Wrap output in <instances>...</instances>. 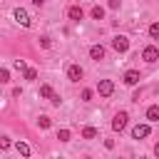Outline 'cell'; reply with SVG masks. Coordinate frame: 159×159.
Returning <instances> with one entry per match:
<instances>
[{
	"instance_id": "7c38bea8",
	"label": "cell",
	"mask_w": 159,
	"mask_h": 159,
	"mask_svg": "<svg viewBox=\"0 0 159 159\" xmlns=\"http://www.w3.org/2000/svg\"><path fill=\"white\" fill-rule=\"evenodd\" d=\"M97 134H99L97 127H84L82 129V139H97Z\"/></svg>"
},
{
	"instance_id": "d6986e66",
	"label": "cell",
	"mask_w": 159,
	"mask_h": 159,
	"mask_svg": "<svg viewBox=\"0 0 159 159\" xmlns=\"http://www.w3.org/2000/svg\"><path fill=\"white\" fill-rule=\"evenodd\" d=\"M0 82H2V84L10 82V72H7V70H0Z\"/></svg>"
},
{
	"instance_id": "8992f818",
	"label": "cell",
	"mask_w": 159,
	"mask_h": 159,
	"mask_svg": "<svg viewBox=\"0 0 159 159\" xmlns=\"http://www.w3.org/2000/svg\"><path fill=\"white\" fill-rule=\"evenodd\" d=\"M152 134V127L149 124H137L134 129H132V139H144V137H149Z\"/></svg>"
},
{
	"instance_id": "4316f807",
	"label": "cell",
	"mask_w": 159,
	"mask_h": 159,
	"mask_svg": "<svg viewBox=\"0 0 159 159\" xmlns=\"http://www.w3.org/2000/svg\"><path fill=\"white\" fill-rule=\"evenodd\" d=\"M104 147L107 149H114V139H104Z\"/></svg>"
},
{
	"instance_id": "7402d4cb",
	"label": "cell",
	"mask_w": 159,
	"mask_h": 159,
	"mask_svg": "<svg viewBox=\"0 0 159 159\" xmlns=\"http://www.w3.org/2000/svg\"><path fill=\"white\" fill-rule=\"evenodd\" d=\"M15 67H17V70H22V72L27 70V65H25V60H15Z\"/></svg>"
},
{
	"instance_id": "52a82bcc",
	"label": "cell",
	"mask_w": 159,
	"mask_h": 159,
	"mask_svg": "<svg viewBox=\"0 0 159 159\" xmlns=\"http://www.w3.org/2000/svg\"><path fill=\"white\" fill-rule=\"evenodd\" d=\"M67 17H70L72 22H80V20L84 17V10H82L80 5H70V7H67Z\"/></svg>"
},
{
	"instance_id": "277c9868",
	"label": "cell",
	"mask_w": 159,
	"mask_h": 159,
	"mask_svg": "<svg viewBox=\"0 0 159 159\" xmlns=\"http://www.w3.org/2000/svg\"><path fill=\"white\" fill-rule=\"evenodd\" d=\"M82 75H84V70H82L80 65H70V67H67V80H70V82H80Z\"/></svg>"
},
{
	"instance_id": "d4e9b609",
	"label": "cell",
	"mask_w": 159,
	"mask_h": 159,
	"mask_svg": "<svg viewBox=\"0 0 159 159\" xmlns=\"http://www.w3.org/2000/svg\"><path fill=\"white\" fill-rule=\"evenodd\" d=\"M107 5H109V10H117V7H119V5H122V0H109V2H107Z\"/></svg>"
},
{
	"instance_id": "f1b7e54d",
	"label": "cell",
	"mask_w": 159,
	"mask_h": 159,
	"mask_svg": "<svg viewBox=\"0 0 159 159\" xmlns=\"http://www.w3.org/2000/svg\"><path fill=\"white\" fill-rule=\"evenodd\" d=\"M32 2H35V5H37V7H40V5H42V2H45V0H32Z\"/></svg>"
},
{
	"instance_id": "5bb4252c",
	"label": "cell",
	"mask_w": 159,
	"mask_h": 159,
	"mask_svg": "<svg viewBox=\"0 0 159 159\" xmlns=\"http://www.w3.org/2000/svg\"><path fill=\"white\" fill-rule=\"evenodd\" d=\"M89 15H92V20H102V17H104V7H99V5H94Z\"/></svg>"
},
{
	"instance_id": "7a4b0ae2",
	"label": "cell",
	"mask_w": 159,
	"mask_h": 159,
	"mask_svg": "<svg viewBox=\"0 0 159 159\" xmlns=\"http://www.w3.org/2000/svg\"><path fill=\"white\" fill-rule=\"evenodd\" d=\"M127 119H129V114H127V112H117V114H114V119H112V129H114V132H122V129L127 127Z\"/></svg>"
},
{
	"instance_id": "cb8c5ba5",
	"label": "cell",
	"mask_w": 159,
	"mask_h": 159,
	"mask_svg": "<svg viewBox=\"0 0 159 159\" xmlns=\"http://www.w3.org/2000/svg\"><path fill=\"white\" fill-rule=\"evenodd\" d=\"M10 147V139L7 137H0V149H7Z\"/></svg>"
},
{
	"instance_id": "e0dca14e",
	"label": "cell",
	"mask_w": 159,
	"mask_h": 159,
	"mask_svg": "<svg viewBox=\"0 0 159 159\" xmlns=\"http://www.w3.org/2000/svg\"><path fill=\"white\" fill-rule=\"evenodd\" d=\"M149 37L152 40H159V22H152L149 25Z\"/></svg>"
},
{
	"instance_id": "4fadbf2b",
	"label": "cell",
	"mask_w": 159,
	"mask_h": 159,
	"mask_svg": "<svg viewBox=\"0 0 159 159\" xmlns=\"http://www.w3.org/2000/svg\"><path fill=\"white\" fill-rule=\"evenodd\" d=\"M50 124H52V122H50L47 114H40V117H37V127H40V129H50Z\"/></svg>"
},
{
	"instance_id": "2e32d148",
	"label": "cell",
	"mask_w": 159,
	"mask_h": 159,
	"mask_svg": "<svg viewBox=\"0 0 159 159\" xmlns=\"http://www.w3.org/2000/svg\"><path fill=\"white\" fill-rule=\"evenodd\" d=\"M52 94H55V92H52V87H50V84H42V87H40V97H45V99H50Z\"/></svg>"
},
{
	"instance_id": "ba28073f",
	"label": "cell",
	"mask_w": 159,
	"mask_h": 159,
	"mask_svg": "<svg viewBox=\"0 0 159 159\" xmlns=\"http://www.w3.org/2000/svg\"><path fill=\"white\" fill-rule=\"evenodd\" d=\"M139 80H142V75H139L137 70H127V72H124V84L134 87V84H139Z\"/></svg>"
},
{
	"instance_id": "30bf717a",
	"label": "cell",
	"mask_w": 159,
	"mask_h": 159,
	"mask_svg": "<svg viewBox=\"0 0 159 159\" xmlns=\"http://www.w3.org/2000/svg\"><path fill=\"white\" fill-rule=\"evenodd\" d=\"M89 57L92 60H104V47L102 45H92L89 47Z\"/></svg>"
},
{
	"instance_id": "5b68a950",
	"label": "cell",
	"mask_w": 159,
	"mask_h": 159,
	"mask_svg": "<svg viewBox=\"0 0 159 159\" xmlns=\"http://www.w3.org/2000/svg\"><path fill=\"white\" fill-rule=\"evenodd\" d=\"M97 92H99V97H109V94L114 92V84H112V80H99V84H97Z\"/></svg>"
},
{
	"instance_id": "83f0119b",
	"label": "cell",
	"mask_w": 159,
	"mask_h": 159,
	"mask_svg": "<svg viewBox=\"0 0 159 159\" xmlns=\"http://www.w3.org/2000/svg\"><path fill=\"white\" fill-rule=\"evenodd\" d=\"M154 154H157V157H159V142H157V144H154Z\"/></svg>"
},
{
	"instance_id": "484cf974",
	"label": "cell",
	"mask_w": 159,
	"mask_h": 159,
	"mask_svg": "<svg viewBox=\"0 0 159 159\" xmlns=\"http://www.w3.org/2000/svg\"><path fill=\"white\" fill-rule=\"evenodd\" d=\"M50 102H52L55 107H60V102H62V99H60V94H52V97H50Z\"/></svg>"
},
{
	"instance_id": "ffe728a7",
	"label": "cell",
	"mask_w": 159,
	"mask_h": 159,
	"mask_svg": "<svg viewBox=\"0 0 159 159\" xmlns=\"http://www.w3.org/2000/svg\"><path fill=\"white\" fill-rule=\"evenodd\" d=\"M35 77H37V70L27 67V70H25V80H35Z\"/></svg>"
},
{
	"instance_id": "ac0fdd59",
	"label": "cell",
	"mask_w": 159,
	"mask_h": 159,
	"mask_svg": "<svg viewBox=\"0 0 159 159\" xmlns=\"http://www.w3.org/2000/svg\"><path fill=\"white\" fill-rule=\"evenodd\" d=\"M70 137H72L70 129H60V132H57V139H60V142H70Z\"/></svg>"
},
{
	"instance_id": "8fae6325",
	"label": "cell",
	"mask_w": 159,
	"mask_h": 159,
	"mask_svg": "<svg viewBox=\"0 0 159 159\" xmlns=\"http://www.w3.org/2000/svg\"><path fill=\"white\" fill-rule=\"evenodd\" d=\"M147 119H149V122H159V104L147 107Z\"/></svg>"
},
{
	"instance_id": "6da1fadb",
	"label": "cell",
	"mask_w": 159,
	"mask_h": 159,
	"mask_svg": "<svg viewBox=\"0 0 159 159\" xmlns=\"http://www.w3.org/2000/svg\"><path fill=\"white\" fill-rule=\"evenodd\" d=\"M142 60H147V62H157V60H159V47H157V45H147V47L142 50Z\"/></svg>"
},
{
	"instance_id": "9c48e42d",
	"label": "cell",
	"mask_w": 159,
	"mask_h": 159,
	"mask_svg": "<svg viewBox=\"0 0 159 159\" xmlns=\"http://www.w3.org/2000/svg\"><path fill=\"white\" fill-rule=\"evenodd\" d=\"M15 20H17L22 27H30V15H27V10L17 7V10H15Z\"/></svg>"
},
{
	"instance_id": "44dd1931",
	"label": "cell",
	"mask_w": 159,
	"mask_h": 159,
	"mask_svg": "<svg viewBox=\"0 0 159 159\" xmlns=\"http://www.w3.org/2000/svg\"><path fill=\"white\" fill-rule=\"evenodd\" d=\"M50 45H52V42H50V37H47V35H42V37H40V47H45V50H47Z\"/></svg>"
},
{
	"instance_id": "9a60e30c",
	"label": "cell",
	"mask_w": 159,
	"mask_h": 159,
	"mask_svg": "<svg viewBox=\"0 0 159 159\" xmlns=\"http://www.w3.org/2000/svg\"><path fill=\"white\" fill-rule=\"evenodd\" d=\"M15 149H17V154H22V157H30V147H27L25 142H17V144H15Z\"/></svg>"
},
{
	"instance_id": "603a6c76",
	"label": "cell",
	"mask_w": 159,
	"mask_h": 159,
	"mask_svg": "<svg viewBox=\"0 0 159 159\" xmlns=\"http://www.w3.org/2000/svg\"><path fill=\"white\" fill-rule=\"evenodd\" d=\"M82 99L89 102V99H92V89H82Z\"/></svg>"
},
{
	"instance_id": "3957f363",
	"label": "cell",
	"mask_w": 159,
	"mask_h": 159,
	"mask_svg": "<svg viewBox=\"0 0 159 159\" xmlns=\"http://www.w3.org/2000/svg\"><path fill=\"white\" fill-rule=\"evenodd\" d=\"M112 47H114L117 52H127V50H129V40H127L124 35H117V37H112Z\"/></svg>"
}]
</instances>
